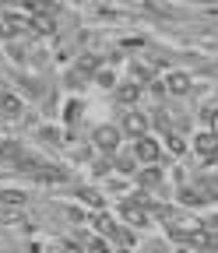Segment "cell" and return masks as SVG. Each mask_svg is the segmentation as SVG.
Here are the masks:
<instances>
[{
    "label": "cell",
    "mask_w": 218,
    "mask_h": 253,
    "mask_svg": "<svg viewBox=\"0 0 218 253\" xmlns=\"http://www.w3.org/2000/svg\"><path fill=\"white\" fill-rule=\"evenodd\" d=\"M88 74H99V56H81L78 60V67L71 71V81H81Z\"/></svg>",
    "instance_id": "obj_1"
},
{
    "label": "cell",
    "mask_w": 218,
    "mask_h": 253,
    "mask_svg": "<svg viewBox=\"0 0 218 253\" xmlns=\"http://www.w3.org/2000/svg\"><path fill=\"white\" fill-rule=\"evenodd\" d=\"M95 144H99V151H116L120 134L113 130V126H99V130H95Z\"/></svg>",
    "instance_id": "obj_2"
},
{
    "label": "cell",
    "mask_w": 218,
    "mask_h": 253,
    "mask_svg": "<svg viewBox=\"0 0 218 253\" xmlns=\"http://www.w3.org/2000/svg\"><path fill=\"white\" fill-rule=\"evenodd\" d=\"M144 126H148V120L141 113H127V116H123V130L134 134V137H144Z\"/></svg>",
    "instance_id": "obj_3"
},
{
    "label": "cell",
    "mask_w": 218,
    "mask_h": 253,
    "mask_svg": "<svg viewBox=\"0 0 218 253\" xmlns=\"http://www.w3.org/2000/svg\"><path fill=\"white\" fill-rule=\"evenodd\" d=\"M134 155H137V158H144V162H155V158H159V144H155V141H148V137H137Z\"/></svg>",
    "instance_id": "obj_4"
},
{
    "label": "cell",
    "mask_w": 218,
    "mask_h": 253,
    "mask_svg": "<svg viewBox=\"0 0 218 253\" xmlns=\"http://www.w3.org/2000/svg\"><path fill=\"white\" fill-rule=\"evenodd\" d=\"M0 109H4V116H18L21 113V99L18 95H0Z\"/></svg>",
    "instance_id": "obj_5"
},
{
    "label": "cell",
    "mask_w": 218,
    "mask_h": 253,
    "mask_svg": "<svg viewBox=\"0 0 218 253\" xmlns=\"http://www.w3.org/2000/svg\"><path fill=\"white\" fill-rule=\"evenodd\" d=\"M123 218H127L131 225H144V221H148V218H144V211H141L137 204H131V201L123 204Z\"/></svg>",
    "instance_id": "obj_6"
},
{
    "label": "cell",
    "mask_w": 218,
    "mask_h": 253,
    "mask_svg": "<svg viewBox=\"0 0 218 253\" xmlns=\"http://www.w3.org/2000/svg\"><path fill=\"white\" fill-rule=\"evenodd\" d=\"M197 151L211 158V155L218 151V141H215V134H201V137H197Z\"/></svg>",
    "instance_id": "obj_7"
},
{
    "label": "cell",
    "mask_w": 218,
    "mask_h": 253,
    "mask_svg": "<svg viewBox=\"0 0 218 253\" xmlns=\"http://www.w3.org/2000/svg\"><path fill=\"white\" fill-rule=\"evenodd\" d=\"M137 95H141V88H137L134 81H127V84H123V88L116 91V99H120L123 106H127V102H134V99H137Z\"/></svg>",
    "instance_id": "obj_8"
},
{
    "label": "cell",
    "mask_w": 218,
    "mask_h": 253,
    "mask_svg": "<svg viewBox=\"0 0 218 253\" xmlns=\"http://www.w3.org/2000/svg\"><path fill=\"white\" fill-rule=\"evenodd\" d=\"M186 88H190V78H186V74H173V78H169V91H173V95H183Z\"/></svg>",
    "instance_id": "obj_9"
},
{
    "label": "cell",
    "mask_w": 218,
    "mask_h": 253,
    "mask_svg": "<svg viewBox=\"0 0 218 253\" xmlns=\"http://www.w3.org/2000/svg\"><path fill=\"white\" fill-rule=\"evenodd\" d=\"M21 201H25L21 190H4V194H0V204H7V208H11V204H21Z\"/></svg>",
    "instance_id": "obj_10"
},
{
    "label": "cell",
    "mask_w": 218,
    "mask_h": 253,
    "mask_svg": "<svg viewBox=\"0 0 218 253\" xmlns=\"http://www.w3.org/2000/svg\"><path fill=\"white\" fill-rule=\"evenodd\" d=\"M141 183H144V186H159V183H162V172H159V169H148V172H141Z\"/></svg>",
    "instance_id": "obj_11"
},
{
    "label": "cell",
    "mask_w": 218,
    "mask_h": 253,
    "mask_svg": "<svg viewBox=\"0 0 218 253\" xmlns=\"http://www.w3.org/2000/svg\"><path fill=\"white\" fill-rule=\"evenodd\" d=\"M21 4H25L28 11H39V14H43V11H53L49 0H21Z\"/></svg>",
    "instance_id": "obj_12"
},
{
    "label": "cell",
    "mask_w": 218,
    "mask_h": 253,
    "mask_svg": "<svg viewBox=\"0 0 218 253\" xmlns=\"http://www.w3.org/2000/svg\"><path fill=\"white\" fill-rule=\"evenodd\" d=\"M64 116H67V120L74 123V120L81 116V102H67V109H64Z\"/></svg>",
    "instance_id": "obj_13"
},
{
    "label": "cell",
    "mask_w": 218,
    "mask_h": 253,
    "mask_svg": "<svg viewBox=\"0 0 218 253\" xmlns=\"http://www.w3.org/2000/svg\"><path fill=\"white\" fill-rule=\"evenodd\" d=\"M179 197H183L186 204H201V201H204V197L197 194V190H183V194H179Z\"/></svg>",
    "instance_id": "obj_14"
},
{
    "label": "cell",
    "mask_w": 218,
    "mask_h": 253,
    "mask_svg": "<svg viewBox=\"0 0 218 253\" xmlns=\"http://www.w3.org/2000/svg\"><path fill=\"white\" fill-rule=\"evenodd\" d=\"M95 78H99V81H102V84H113V71H99V74H95Z\"/></svg>",
    "instance_id": "obj_15"
},
{
    "label": "cell",
    "mask_w": 218,
    "mask_h": 253,
    "mask_svg": "<svg viewBox=\"0 0 218 253\" xmlns=\"http://www.w3.org/2000/svg\"><path fill=\"white\" fill-rule=\"evenodd\" d=\"M169 148H173V151H183V141H179L176 134H169Z\"/></svg>",
    "instance_id": "obj_16"
},
{
    "label": "cell",
    "mask_w": 218,
    "mask_h": 253,
    "mask_svg": "<svg viewBox=\"0 0 218 253\" xmlns=\"http://www.w3.org/2000/svg\"><path fill=\"white\" fill-rule=\"evenodd\" d=\"M211 134H218V109L211 113Z\"/></svg>",
    "instance_id": "obj_17"
},
{
    "label": "cell",
    "mask_w": 218,
    "mask_h": 253,
    "mask_svg": "<svg viewBox=\"0 0 218 253\" xmlns=\"http://www.w3.org/2000/svg\"><path fill=\"white\" fill-rule=\"evenodd\" d=\"M208 225H211V229H218V214H215V218H211V221H208Z\"/></svg>",
    "instance_id": "obj_18"
}]
</instances>
